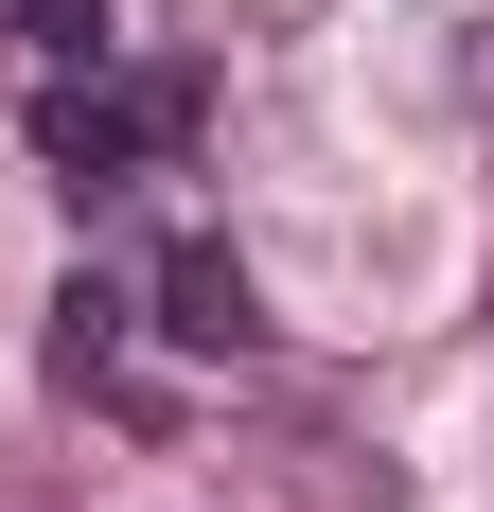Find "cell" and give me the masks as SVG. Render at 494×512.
I'll list each match as a JSON object with an SVG mask.
<instances>
[{
	"label": "cell",
	"instance_id": "1",
	"mask_svg": "<svg viewBox=\"0 0 494 512\" xmlns=\"http://www.w3.org/2000/svg\"><path fill=\"white\" fill-rule=\"evenodd\" d=\"M177 142H195V71H53L36 89V177L71 212L124 195V177H159Z\"/></svg>",
	"mask_w": 494,
	"mask_h": 512
},
{
	"label": "cell",
	"instance_id": "2",
	"mask_svg": "<svg viewBox=\"0 0 494 512\" xmlns=\"http://www.w3.org/2000/svg\"><path fill=\"white\" fill-rule=\"evenodd\" d=\"M159 336H177V354H265V283H247L230 230H195V248L159 265Z\"/></svg>",
	"mask_w": 494,
	"mask_h": 512
},
{
	"label": "cell",
	"instance_id": "3",
	"mask_svg": "<svg viewBox=\"0 0 494 512\" xmlns=\"http://www.w3.org/2000/svg\"><path fill=\"white\" fill-rule=\"evenodd\" d=\"M124 318H142V301H124V283L89 265V283L53 301V389H106V371H124Z\"/></svg>",
	"mask_w": 494,
	"mask_h": 512
},
{
	"label": "cell",
	"instance_id": "4",
	"mask_svg": "<svg viewBox=\"0 0 494 512\" xmlns=\"http://www.w3.org/2000/svg\"><path fill=\"white\" fill-rule=\"evenodd\" d=\"M0 36L53 53V71H106V0H0Z\"/></svg>",
	"mask_w": 494,
	"mask_h": 512
}]
</instances>
